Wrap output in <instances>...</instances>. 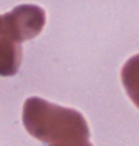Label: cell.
Listing matches in <instances>:
<instances>
[{"label":"cell","mask_w":139,"mask_h":146,"mask_svg":"<svg viewBox=\"0 0 139 146\" xmlns=\"http://www.w3.org/2000/svg\"><path fill=\"white\" fill-rule=\"evenodd\" d=\"M121 84L128 98L139 109V54L132 55L121 68Z\"/></svg>","instance_id":"obj_3"},{"label":"cell","mask_w":139,"mask_h":146,"mask_svg":"<svg viewBox=\"0 0 139 146\" xmlns=\"http://www.w3.org/2000/svg\"><path fill=\"white\" fill-rule=\"evenodd\" d=\"M21 119L27 132L47 146H93L87 121L75 109L31 96L23 104Z\"/></svg>","instance_id":"obj_1"},{"label":"cell","mask_w":139,"mask_h":146,"mask_svg":"<svg viewBox=\"0 0 139 146\" xmlns=\"http://www.w3.org/2000/svg\"><path fill=\"white\" fill-rule=\"evenodd\" d=\"M21 39L14 32L9 16L0 14V77L16 75L21 66Z\"/></svg>","instance_id":"obj_2"}]
</instances>
